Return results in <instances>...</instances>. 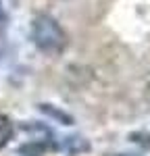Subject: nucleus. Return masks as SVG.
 <instances>
[{
    "instance_id": "obj_2",
    "label": "nucleus",
    "mask_w": 150,
    "mask_h": 156,
    "mask_svg": "<svg viewBox=\"0 0 150 156\" xmlns=\"http://www.w3.org/2000/svg\"><path fill=\"white\" fill-rule=\"evenodd\" d=\"M6 23H9V17H6V11H4V6L0 2V34L6 29Z\"/></svg>"
},
{
    "instance_id": "obj_1",
    "label": "nucleus",
    "mask_w": 150,
    "mask_h": 156,
    "mask_svg": "<svg viewBox=\"0 0 150 156\" xmlns=\"http://www.w3.org/2000/svg\"><path fill=\"white\" fill-rule=\"evenodd\" d=\"M31 40L42 52H48V54H59L69 44V37L65 34V29L61 27V23L54 17L46 15V12L34 17V21H31Z\"/></svg>"
}]
</instances>
